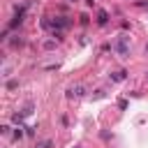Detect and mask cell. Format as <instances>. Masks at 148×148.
<instances>
[{
    "instance_id": "cell-1",
    "label": "cell",
    "mask_w": 148,
    "mask_h": 148,
    "mask_svg": "<svg viewBox=\"0 0 148 148\" xmlns=\"http://www.w3.org/2000/svg\"><path fill=\"white\" fill-rule=\"evenodd\" d=\"M111 49H113L120 58H127V56H130V37H127V35H118V37L113 39Z\"/></svg>"
},
{
    "instance_id": "cell-2",
    "label": "cell",
    "mask_w": 148,
    "mask_h": 148,
    "mask_svg": "<svg viewBox=\"0 0 148 148\" xmlns=\"http://www.w3.org/2000/svg\"><path fill=\"white\" fill-rule=\"evenodd\" d=\"M72 25V21L67 18V16H56L53 18V30L58 28V30H65V28H69Z\"/></svg>"
},
{
    "instance_id": "cell-3",
    "label": "cell",
    "mask_w": 148,
    "mask_h": 148,
    "mask_svg": "<svg viewBox=\"0 0 148 148\" xmlns=\"http://www.w3.org/2000/svg\"><path fill=\"white\" fill-rule=\"evenodd\" d=\"M86 95V88L83 86H72L69 90H67V97L69 99H79V97H83Z\"/></svg>"
},
{
    "instance_id": "cell-4",
    "label": "cell",
    "mask_w": 148,
    "mask_h": 148,
    "mask_svg": "<svg viewBox=\"0 0 148 148\" xmlns=\"http://www.w3.org/2000/svg\"><path fill=\"white\" fill-rule=\"evenodd\" d=\"M109 23V12L106 9H99L97 12V25H106Z\"/></svg>"
},
{
    "instance_id": "cell-5",
    "label": "cell",
    "mask_w": 148,
    "mask_h": 148,
    "mask_svg": "<svg viewBox=\"0 0 148 148\" xmlns=\"http://www.w3.org/2000/svg\"><path fill=\"white\" fill-rule=\"evenodd\" d=\"M23 44H25V42H23V39H21V37H18V35H14V37H12V39H9V46H12V49H21V46H23Z\"/></svg>"
},
{
    "instance_id": "cell-6",
    "label": "cell",
    "mask_w": 148,
    "mask_h": 148,
    "mask_svg": "<svg viewBox=\"0 0 148 148\" xmlns=\"http://www.w3.org/2000/svg\"><path fill=\"white\" fill-rule=\"evenodd\" d=\"M109 79L111 81H125V72H113V74H109Z\"/></svg>"
},
{
    "instance_id": "cell-7",
    "label": "cell",
    "mask_w": 148,
    "mask_h": 148,
    "mask_svg": "<svg viewBox=\"0 0 148 148\" xmlns=\"http://www.w3.org/2000/svg\"><path fill=\"white\" fill-rule=\"evenodd\" d=\"M32 109H35V104H32V102H28V104L23 106V111H21V113H23V116H32Z\"/></svg>"
},
{
    "instance_id": "cell-8",
    "label": "cell",
    "mask_w": 148,
    "mask_h": 148,
    "mask_svg": "<svg viewBox=\"0 0 148 148\" xmlns=\"http://www.w3.org/2000/svg\"><path fill=\"white\" fill-rule=\"evenodd\" d=\"M23 118H25L23 113H14V116H12V123H14V125H21V123H23Z\"/></svg>"
},
{
    "instance_id": "cell-9",
    "label": "cell",
    "mask_w": 148,
    "mask_h": 148,
    "mask_svg": "<svg viewBox=\"0 0 148 148\" xmlns=\"http://www.w3.org/2000/svg\"><path fill=\"white\" fill-rule=\"evenodd\" d=\"M23 130H25V127H21V125H18V127L14 130V139H16V141H18V139H23V134H25Z\"/></svg>"
},
{
    "instance_id": "cell-10",
    "label": "cell",
    "mask_w": 148,
    "mask_h": 148,
    "mask_svg": "<svg viewBox=\"0 0 148 148\" xmlns=\"http://www.w3.org/2000/svg\"><path fill=\"white\" fill-rule=\"evenodd\" d=\"M42 46H44L46 51H51V49H56V39H46V42H44Z\"/></svg>"
},
{
    "instance_id": "cell-11",
    "label": "cell",
    "mask_w": 148,
    "mask_h": 148,
    "mask_svg": "<svg viewBox=\"0 0 148 148\" xmlns=\"http://www.w3.org/2000/svg\"><path fill=\"white\" fill-rule=\"evenodd\" d=\"M14 88H18V81L16 79H9L7 81V90H14Z\"/></svg>"
},
{
    "instance_id": "cell-12",
    "label": "cell",
    "mask_w": 148,
    "mask_h": 148,
    "mask_svg": "<svg viewBox=\"0 0 148 148\" xmlns=\"http://www.w3.org/2000/svg\"><path fill=\"white\" fill-rule=\"evenodd\" d=\"M88 21H90L88 14H81V16H79V23H81V25H88Z\"/></svg>"
},
{
    "instance_id": "cell-13",
    "label": "cell",
    "mask_w": 148,
    "mask_h": 148,
    "mask_svg": "<svg viewBox=\"0 0 148 148\" xmlns=\"http://www.w3.org/2000/svg\"><path fill=\"white\" fill-rule=\"evenodd\" d=\"M118 106L120 109H127V99H118Z\"/></svg>"
},
{
    "instance_id": "cell-14",
    "label": "cell",
    "mask_w": 148,
    "mask_h": 148,
    "mask_svg": "<svg viewBox=\"0 0 148 148\" xmlns=\"http://www.w3.org/2000/svg\"><path fill=\"white\" fill-rule=\"evenodd\" d=\"M42 148H53V141H44V143H42Z\"/></svg>"
},
{
    "instance_id": "cell-15",
    "label": "cell",
    "mask_w": 148,
    "mask_h": 148,
    "mask_svg": "<svg viewBox=\"0 0 148 148\" xmlns=\"http://www.w3.org/2000/svg\"><path fill=\"white\" fill-rule=\"evenodd\" d=\"M69 2H79V0H69Z\"/></svg>"
},
{
    "instance_id": "cell-16",
    "label": "cell",
    "mask_w": 148,
    "mask_h": 148,
    "mask_svg": "<svg viewBox=\"0 0 148 148\" xmlns=\"http://www.w3.org/2000/svg\"><path fill=\"white\" fill-rule=\"evenodd\" d=\"M146 53H148V44H146Z\"/></svg>"
},
{
    "instance_id": "cell-17",
    "label": "cell",
    "mask_w": 148,
    "mask_h": 148,
    "mask_svg": "<svg viewBox=\"0 0 148 148\" xmlns=\"http://www.w3.org/2000/svg\"><path fill=\"white\" fill-rule=\"evenodd\" d=\"M74 148H81V146H74Z\"/></svg>"
},
{
    "instance_id": "cell-18",
    "label": "cell",
    "mask_w": 148,
    "mask_h": 148,
    "mask_svg": "<svg viewBox=\"0 0 148 148\" xmlns=\"http://www.w3.org/2000/svg\"><path fill=\"white\" fill-rule=\"evenodd\" d=\"M146 74H148V72H146Z\"/></svg>"
}]
</instances>
